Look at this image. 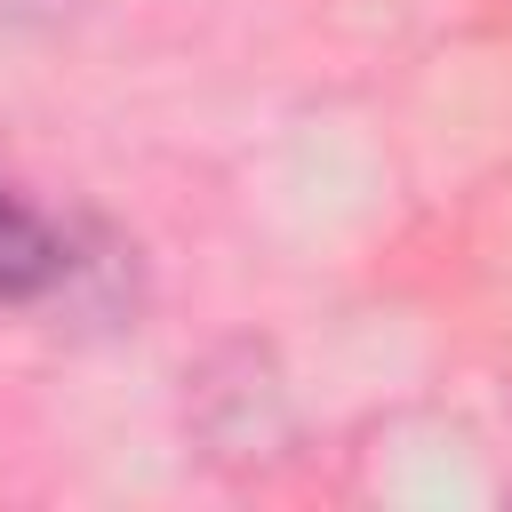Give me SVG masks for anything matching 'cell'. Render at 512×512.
Wrapping results in <instances>:
<instances>
[{"label":"cell","mask_w":512,"mask_h":512,"mask_svg":"<svg viewBox=\"0 0 512 512\" xmlns=\"http://www.w3.org/2000/svg\"><path fill=\"white\" fill-rule=\"evenodd\" d=\"M56 280H64V240H56V224L0 184V304H32V296H48Z\"/></svg>","instance_id":"cell-1"}]
</instances>
